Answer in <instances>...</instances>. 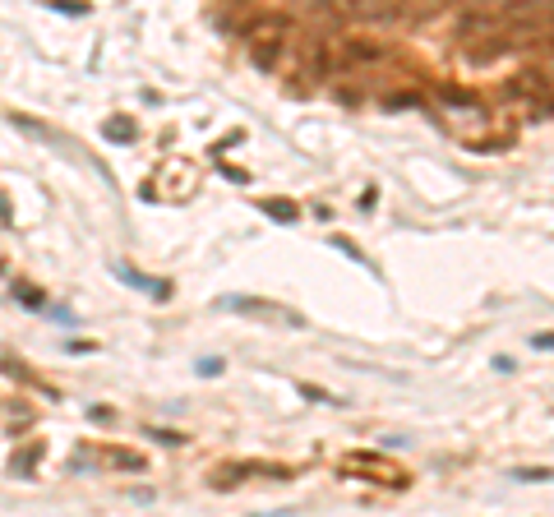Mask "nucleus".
I'll return each mask as SVG.
<instances>
[{
  "instance_id": "nucleus-1",
  "label": "nucleus",
  "mask_w": 554,
  "mask_h": 517,
  "mask_svg": "<svg viewBox=\"0 0 554 517\" xmlns=\"http://www.w3.org/2000/svg\"><path fill=\"white\" fill-rule=\"evenodd\" d=\"M236 33H240V42H250L255 51H259V46H277L282 33H287V19H282V14H245Z\"/></svg>"
},
{
  "instance_id": "nucleus-2",
  "label": "nucleus",
  "mask_w": 554,
  "mask_h": 517,
  "mask_svg": "<svg viewBox=\"0 0 554 517\" xmlns=\"http://www.w3.org/2000/svg\"><path fill=\"white\" fill-rule=\"evenodd\" d=\"M384 56H388V46L369 42V37H347V42H337V61H347V65H374V61H384Z\"/></svg>"
},
{
  "instance_id": "nucleus-3",
  "label": "nucleus",
  "mask_w": 554,
  "mask_h": 517,
  "mask_svg": "<svg viewBox=\"0 0 554 517\" xmlns=\"http://www.w3.org/2000/svg\"><path fill=\"white\" fill-rule=\"evenodd\" d=\"M503 97H545L550 102V79L540 70H522V74H513V79L503 83Z\"/></svg>"
},
{
  "instance_id": "nucleus-4",
  "label": "nucleus",
  "mask_w": 554,
  "mask_h": 517,
  "mask_svg": "<svg viewBox=\"0 0 554 517\" xmlns=\"http://www.w3.org/2000/svg\"><path fill=\"white\" fill-rule=\"evenodd\" d=\"M508 46H513V42L499 33V37H490V46H466V61H471V65H490V61H499Z\"/></svg>"
},
{
  "instance_id": "nucleus-5",
  "label": "nucleus",
  "mask_w": 554,
  "mask_h": 517,
  "mask_svg": "<svg viewBox=\"0 0 554 517\" xmlns=\"http://www.w3.org/2000/svg\"><path fill=\"white\" fill-rule=\"evenodd\" d=\"M116 277L120 282H130V287H139V291H148V296H167V282H158V277H143V272H134V268H116Z\"/></svg>"
},
{
  "instance_id": "nucleus-6",
  "label": "nucleus",
  "mask_w": 554,
  "mask_h": 517,
  "mask_svg": "<svg viewBox=\"0 0 554 517\" xmlns=\"http://www.w3.org/2000/svg\"><path fill=\"white\" fill-rule=\"evenodd\" d=\"M347 14L352 19H397L393 5H347Z\"/></svg>"
},
{
  "instance_id": "nucleus-7",
  "label": "nucleus",
  "mask_w": 554,
  "mask_h": 517,
  "mask_svg": "<svg viewBox=\"0 0 554 517\" xmlns=\"http://www.w3.org/2000/svg\"><path fill=\"white\" fill-rule=\"evenodd\" d=\"M513 481H554V466H518Z\"/></svg>"
},
{
  "instance_id": "nucleus-8",
  "label": "nucleus",
  "mask_w": 554,
  "mask_h": 517,
  "mask_svg": "<svg viewBox=\"0 0 554 517\" xmlns=\"http://www.w3.org/2000/svg\"><path fill=\"white\" fill-rule=\"evenodd\" d=\"M264 213H268V217H282V222H296V208H291V203H277V199H268Z\"/></svg>"
},
{
  "instance_id": "nucleus-9",
  "label": "nucleus",
  "mask_w": 554,
  "mask_h": 517,
  "mask_svg": "<svg viewBox=\"0 0 554 517\" xmlns=\"http://www.w3.org/2000/svg\"><path fill=\"white\" fill-rule=\"evenodd\" d=\"M106 139H116V143L134 139V125H125V121H111V125H106Z\"/></svg>"
},
{
  "instance_id": "nucleus-10",
  "label": "nucleus",
  "mask_w": 554,
  "mask_h": 517,
  "mask_svg": "<svg viewBox=\"0 0 554 517\" xmlns=\"http://www.w3.org/2000/svg\"><path fill=\"white\" fill-rule=\"evenodd\" d=\"M14 296H19V300H24V305H28V309H37V305H42V296H37V291H33V287H19V282H14Z\"/></svg>"
},
{
  "instance_id": "nucleus-11",
  "label": "nucleus",
  "mask_w": 554,
  "mask_h": 517,
  "mask_svg": "<svg viewBox=\"0 0 554 517\" xmlns=\"http://www.w3.org/2000/svg\"><path fill=\"white\" fill-rule=\"evenodd\" d=\"M277 56H282V42H277V46H259V51H255V61H259V65H264V70H268V65H273Z\"/></svg>"
},
{
  "instance_id": "nucleus-12",
  "label": "nucleus",
  "mask_w": 554,
  "mask_h": 517,
  "mask_svg": "<svg viewBox=\"0 0 554 517\" xmlns=\"http://www.w3.org/2000/svg\"><path fill=\"white\" fill-rule=\"evenodd\" d=\"M148 439H158V444H185V434H176V430H158V425L148 430Z\"/></svg>"
},
{
  "instance_id": "nucleus-13",
  "label": "nucleus",
  "mask_w": 554,
  "mask_h": 517,
  "mask_svg": "<svg viewBox=\"0 0 554 517\" xmlns=\"http://www.w3.org/2000/svg\"><path fill=\"white\" fill-rule=\"evenodd\" d=\"M199 374H222V360H217V356H208V360H199Z\"/></svg>"
},
{
  "instance_id": "nucleus-14",
  "label": "nucleus",
  "mask_w": 554,
  "mask_h": 517,
  "mask_svg": "<svg viewBox=\"0 0 554 517\" xmlns=\"http://www.w3.org/2000/svg\"><path fill=\"white\" fill-rule=\"evenodd\" d=\"M531 347H536V351H554V333H536V337H531Z\"/></svg>"
},
{
  "instance_id": "nucleus-15",
  "label": "nucleus",
  "mask_w": 554,
  "mask_h": 517,
  "mask_svg": "<svg viewBox=\"0 0 554 517\" xmlns=\"http://www.w3.org/2000/svg\"><path fill=\"white\" fill-rule=\"evenodd\" d=\"M259 517H291V508H282V513H259Z\"/></svg>"
}]
</instances>
